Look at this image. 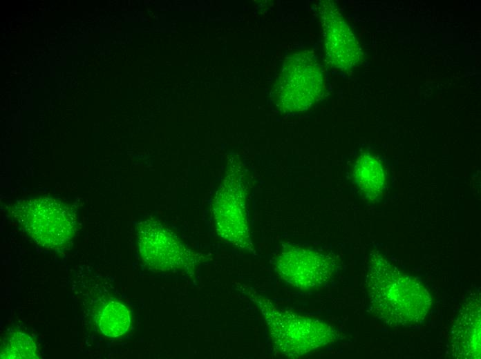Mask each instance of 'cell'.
Wrapping results in <instances>:
<instances>
[{
  "label": "cell",
  "mask_w": 481,
  "mask_h": 359,
  "mask_svg": "<svg viewBox=\"0 0 481 359\" xmlns=\"http://www.w3.org/2000/svg\"><path fill=\"white\" fill-rule=\"evenodd\" d=\"M366 283L373 311L389 325L410 326L421 322L431 307L427 289L380 255L370 258Z\"/></svg>",
  "instance_id": "cell-1"
},
{
  "label": "cell",
  "mask_w": 481,
  "mask_h": 359,
  "mask_svg": "<svg viewBox=\"0 0 481 359\" xmlns=\"http://www.w3.org/2000/svg\"><path fill=\"white\" fill-rule=\"evenodd\" d=\"M236 287L262 314L276 355L298 358L337 340V331L327 322L282 310L247 284Z\"/></svg>",
  "instance_id": "cell-2"
},
{
  "label": "cell",
  "mask_w": 481,
  "mask_h": 359,
  "mask_svg": "<svg viewBox=\"0 0 481 359\" xmlns=\"http://www.w3.org/2000/svg\"><path fill=\"white\" fill-rule=\"evenodd\" d=\"M139 252L150 269L164 272H181L194 276L205 256L185 244L159 221L149 219L138 226Z\"/></svg>",
  "instance_id": "cell-3"
},
{
  "label": "cell",
  "mask_w": 481,
  "mask_h": 359,
  "mask_svg": "<svg viewBox=\"0 0 481 359\" xmlns=\"http://www.w3.org/2000/svg\"><path fill=\"white\" fill-rule=\"evenodd\" d=\"M323 73L310 51L293 54L285 60L276 85L277 104L286 113L309 109L323 96Z\"/></svg>",
  "instance_id": "cell-4"
},
{
  "label": "cell",
  "mask_w": 481,
  "mask_h": 359,
  "mask_svg": "<svg viewBox=\"0 0 481 359\" xmlns=\"http://www.w3.org/2000/svg\"><path fill=\"white\" fill-rule=\"evenodd\" d=\"M213 215L218 235L234 246L252 253L246 207V186L240 167L232 166L215 195Z\"/></svg>",
  "instance_id": "cell-5"
},
{
  "label": "cell",
  "mask_w": 481,
  "mask_h": 359,
  "mask_svg": "<svg viewBox=\"0 0 481 359\" xmlns=\"http://www.w3.org/2000/svg\"><path fill=\"white\" fill-rule=\"evenodd\" d=\"M13 214L27 233L47 248L64 246L75 233L74 215L66 206L54 199L25 201L15 207Z\"/></svg>",
  "instance_id": "cell-6"
},
{
  "label": "cell",
  "mask_w": 481,
  "mask_h": 359,
  "mask_svg": "<svg viewBox=\"0 0 481 359\" xmlns=\"http://www.w3.org/2000/svg\"><path fill=\"white\" fill-rule=\"evenodd\" d=\"M335 262L315 249L285 246L275 261V271L287 284L301 289H319L328 283L335 270Z\"/></svg>",
  "instance_id": "cell-7"
},
{
  "label": "cell",
  "mask_w": 481,
  "mask_h": 359,
  "mask_svg": "<svg viewBox=\"0 0 481 359\" xmlns=\"http://www.w3.org/2000/svg\"><path fill=\"white\" fill-rule=\"evenodd\" d=\"M326 58L334 68L351 69L362 59V50L352 31L332 1L319 4Z\"/></svg>",
  "instance_id": "cell-8"
},
{
  "label": "cell",
  "mask_w": 481,
  "mask_h": 359,
  "mask_svg": "<svg viewBox=\"0 0 481 359\" xmlns=\"http://www.w3.org/2000/svg\"><path fill=\"white\" fill-rule=\"evenodd\" d=\"M480 309L478 302L465 306L453 327V351L460 358H480Z\"/></svg>",
  "instance_id": "cell-9"
},
{
  "label": "cell",
  "mask_w": 481,
  "mask_h": 359,
  "mask_svg": "<svg viewBox=\"0 0 481 359\" xmlns=\"http://www.w3.org/2000/svg\"><path fill=\"white\" fill-rule=\"evenodd\" d=\"M354 179L360 190L370 200L381 195L384 188V173L378 159L370 154L360 155L354 167Z\"/></svg>",
  "instance_id": "cell-10"
},
{
  "label": "cell",
  "mask_w": 481,
  "mask_h": 359,
  "mask_svg": "<svg viewBox=\"0 0 481 359\" xmlns=\"http://www.w3.org/2000/svg\"><path fill=\"white\" fill-rule=\"evenodd\" d=\"M96 322L100 331L109 338H117L124 334L131 325L129 309L122 303L110 300L98 310Z\"/></svg>",
  "instance_id": "cell-11"
},
{
  "label": "cell",
  "mask_w": 481,
  "mask_h": 359,
  "mask_svg": "<svg viewBox=\"0 0 481 359\" xmlns=\"http://www.w3.org/2000/svg\"><path fill=\"white\" fill-rule=\"evenodd\" d=\"M34 340L21 331H12L4 339L1 348V358H39Z\"/></svg>",
  "instance_id": "cell-12"
}]
</instances>
